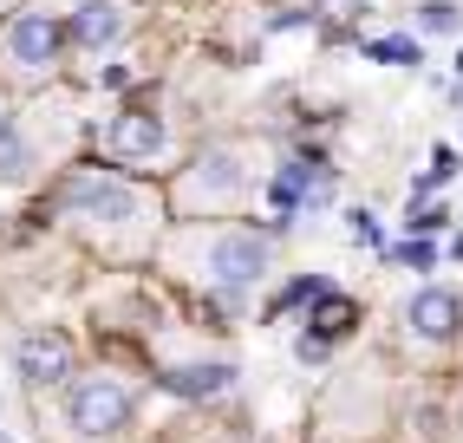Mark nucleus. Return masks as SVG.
<instances>
[{
  "instance_id": "1",
  "label": "nucleus",
  "mask_w": 463,
  "mask_h": 443,
  "mask_svg": "<svg viewBox=\"0 0 463 443\" xmlns=\"http://www.w3.org/2000/svg\"><path fill=\"white\" fill-rule=\"evenodd\" d=\"M196 268H203V280L222 300H249L261 280L274 274V235H261V229H215L203 241Z\"/></svg>"
},
{
  "instance_id": "2",
  "label": "nucleus",
  "mask_w": 463,
  "mask_h": 443,
  "mask_svg": "<svg viewBox=\"0 0 463 443\" xmlns=\"http://www.w3.org/2000/svg\"><path fill=\"white\" fill-rule=\"evenodd\" d=\"M255 189V170H249V150L241 144H209L176 183V209L183 215H222L235 209L241 196Z\"/></svg>"
},
{
  "instance_id": "3",
  "label": "nucleus",
  "mask_w": 463,
  "mask_h": 443,
  "mask_svg": "<svg viewBox=\"0 0 463 443\" xmlns=\"http://www.w3.org/2000/svg\"><path fill=\"white\" fill-rule=\"evenodd\" d=\"M131 410H137V391L125 385V378L99 372V378H79V385H72L66 424H72L79 443H105V437H118V430L131 424Z\"/></svg>"
},
{
  "instance_id": "4",
  "label": "nucleus",
  "mask_w": 463,
  "mask_h": 443,
  "mask_svg": "<svg viewBox=\"0 0 463 443\" xmlns=\"http://www.w3.org/2000/svg\"><path fill=\"white\" fill-rule=\"evenodd\" d=\"M59 52H66V26L52 14H14L7 33H0V66L14 79H46L59 66Z\"/></svg>"
},
{
  "instance_id": "5",
  "label": "nucleus",
  "mask_w": 463,
  "mask_h": 443,
  "mask_svg": "<svg viewBox=\"0 0 463 443\" xmlns=\"http://www.w3.org/2000/svg\"><path fill=\"white\" fill-rule=\"evenodd\" d=\"M14 372H20V385H26V391H52V385H66V378H72V339H66V333H52V326L14 339Z\"/></svg>"
},
{
  "instance_id": "6",
  "label": "nucleus",
  "mask_w": 463,
  "mask_h": 443,
  "mask_svg": "<svg viewBox=\"0 0 463 443\" xmlns=\"http://www.w3.org/2000/svg\"><path fill=\"white\" fill-rule=\"evenodd\" d=\"M170 150V131L157 111H118L105 124V156L111 164H150V156Z\"/></svg>"
},
{
  "instance_id": "7",
  "label": "nucleus",
  "mask_w": 463,
  "mask_h": 443,
  "mask_svg": "<svg viewBox=\"0 0 463 443\" xmlns=\"http://www.w3.org/2000/svg\"><path fill=\"white\" fill-rule=\"evenodd\" d=\"M125 26H131V7H125V0H79L66 40H72L79 52H99V46H111L118 33H125Z\"/></svg>"
},
{
  "instance_id": "8",
  "label": "nucleus",
  "mask_w": 463,
  "mask_h": 443,
  "mask_svg": "<svg viewBox=\"0 0 463 443\" xmlns=\"http://www.w3.org/2000/svg\"><path fill=\"white\" fill-rule=\"evenodd\" d=\"M405 326H411L418 339H450V333L463 326V300H457L450 287H418L411 306H405Z\"/></svg>"
},
{
  "instance_id": "9",
  "label": "nucleus",
  "mask_w": 463,
  "mask_h": 443,
  "mask_svg": "<svg viewBox=\"0 0 463 443\" xmlns=\"http://www.w3.org/2000/svg\"><path fill=\"white\" fill-rule=\"evenodd\" d=\"M320 189H326V170L307 156V164H281V176L268 183V196H274V209H281V215H300Z\"/></svg>"
},
{
  "instance_id": "10",
  "label": "nucleus",
  "mask_w": 463,
  "mask_h": 443,
  "mask_svg": "<svg viewBox=\"0 0 463 443\" xmlns=\"http://www.w3.org/2000/svg\"><path fill=\"white\" fill-rule=\"evenodd\" d=\"M164 385H170L176 398H215V391L235 385V365H222V359H209V365H176Z\"/></svg>"
},
{
  "instance_id": "11",
  "label": "nucleus",
  "mask_w": 463,
  "mask_h": 443,
  "mask_svg": "<svg viewBox=\"0 0 463 443\" xmlns=\"http://www.w3.org/2000/svg\"><path fill=\"white\" fill-rule=\"evenodd\" d=\"M20 176H33V144H26V131H0V183H20Z\"/></svg>"
},
{
  "instance_id": "12",
  "label": "nucleus",
  "mask_w": 463,
  "mask_h": 443,
  "mask_svg": "<svg viewBox=\"0 0 463 443\" xmlns=\"http://www.w3.org/2000/svg\"><path fill=\"white\" fill-rule=\"evenodd\" d=\"M353 320H359V306H353V300H333V294L314 300V333H320V339H339Z\"/></svg>"
},
{
  "instance_id": "13",
  "label": "nucleus",
  "mask_w": 463,
  "mask_h": 443,
  "mask_svg": "<svg viewBox=\"0 0 463 443\" xmlns=\"http://www.w3.org/2000/svg\"><path fill=\"white\" fill-rule=\"evenodd\" d=\"M418 26H424V33H444V40H457V33H463V14L450 7V0H424V7H418Z\"/></svg>"
},
{
  "instance_id": "14",
  "label": "nucleus",
  "mask_w": 463,
  "mask_h": 443,
  "mask_svg": "<svg viewBox=\"0 0 463 443\" xmlns=\"http://www.w3.org/2000/svg\"><path fill=\"white\" fill-rule=\"evenodd\" d=\"M365 52L385 59V66H418V46H411V40H373Z\"/></svg>"
},
{
  "instance_id": "15",
  "label": "nucleus",
  "mask_w": 463,
  "mask_h": 443,
  "mask_svg": "<svg viewBox=\"0 0 463 443\" xmlns=\"http://www.w3.org/2000/svg\"><path fill=\"white\" fill-rule=\"evenodd\" d=\"M320 294H326V280H314V274H300L294 287H281V313H288V306H314Z\"/></svg>"
},
{
  "instance_id": "16",
  "label": "nucleus",
  "mask_w": 463,
  "mask_h": 443,
  "mask_svg": "<svg viewBox=\"0 0 463 443\" xmlns=\"http://www.w3.org/2000/svg\"><path fill=\"white\" fill-rule=\"evenodd\" d=\"M392 255H398V261H405V268H430V248H424V241H398V248H392Z\"/></svg>"
},
{
  "instance_id": "17",
  "label": "nucleus",
  "mask_w": 463,
  "mask_h": 443,
  "mask_svg": "<svg viewBox=\"0 0 463 443\" xmlns=\"http://www.w3.org/2000/svg\"><path fill=\"white\" fill-rule=\"evenodd\" d=\"M0 443H14V430H7V404H0Z\"/></svg>"
},
{
  "instance_id": "18",
  "label": "nucleus",
  "mask_w": 463,
  "mask_h": 443,
  "mask_svg": "<svg viewBox=\"0 0 463 443\" xmlns=\"http://www.w3.org/2000/svg\"><path fill=\"white\" fill-rule=\"evenodd\" d=\"M457 111H463V85H457ZM457 124H463V118H457Z\"/></svg>"
},
{
  "instance_id": "19",
  "label": "nucleus",
  "mask_w": 463,
  "mask_h": 443,
  "mask_svg": "<svg viewBox=\"0 0 463 443\" xmlns=\"http://www.w3.org/2000/svg\"><path fill=\"white\" fill-rule=\"evenodd\" d=\"M0 131H7V105H0Z\"/></svg>"
}]
</instances>
